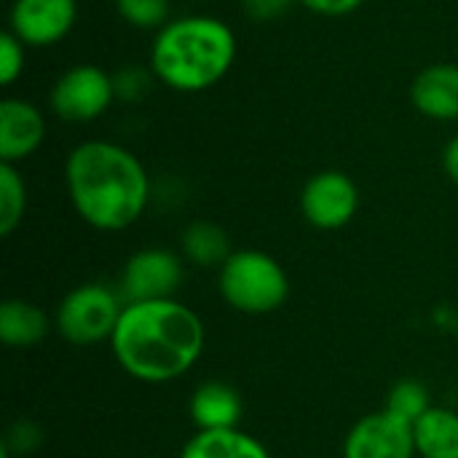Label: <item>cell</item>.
Listing matches in <instances>:
<instances>
[{"mask_svg":"<svg viewBox=\"0 0 458 458\" xmlns=\"http://www.w3.org/2000/svg\"><path fill=\"white\" fill-rule=\"evenodd\" d=\"M46 137L43 113L27 99L0 102V161L16 164L32 156Z\"/></svg>","mask_w":458,"mask_h":458,"instance_id":"cell-11","label":"cell"},{"mask_svg":"<svg viewBox=\"0 0 458 458\" xmlns=\"http://www.w3.org/2000/svg\"><path fill=\"white\" fill-rule=\"evenodd\" d=\"M188 413H191L196 432L239 429L242 394L225 381H204L196 386V392L188 403Z\"/></svg>","mask_w":458,"mask_h":458,"instance_id":"cell-12","label":"cell"},{"mask_svg":"<svg viewBox=\"0 0 458 458\" xmlns=\"http://www.w3.org/2000/svg\"><path fill=\"white\" fill-rule=\"evenodd\" d=\"M27 209V188L13 164L0 161V236H11Z\"/></svg>","mask_w":458,"mask_h":458,"instance_id":"cell-18","label":"cell"},{"mask_svg":"<svg viewBox=\"0 0 458 458\" xmlns=\"http://www.w3.org/2000/svg\"><path fill=\"white\" fill-rule=\"evenodd\" d=\"M298 3L322 16H346L362 5V0H298Z\"/></svg>","mask_w":458,"mask_h":458,"instance_id":"cell-24","label":"cell"},{"mask_svg":"<svg viewBox=\"0 0 458 458\" xmlns=\"http://www.w3.org/2000/svg\"><path fill=\"white\" fill-rule=\"evenodd\" d=\"M204 344L201 317L177 298L126 303L110 338L121 370L153 386L182 378L201 360Z\"/></svg>","mask_w":458,"mask_h":458,"instance_id":"cell-1","label":"cell"},{"mask_svg":"<svg viewBox=\"0 0 458 458\" xmlns=\"http://www.w3.org/2000/svg\"><path fill=\"white\" fill-rule=\"evenodd\" d=\"M182 255L188 263L199 268H220L231 255V239L228 233L209 220H196L182 231Z\"/></svg>","mask_w":458,"mask_h":458,"instance_id":"cell-17","label":"cell"},{"mask_svg":"<svg viewBox=\"0 0 458 458\" xmlns=\"http://www.w3.org/2000/svg\"><path fill=\"white\" fill-rule=\"evenodd\" d=\"M220 295L239 314L266 317L284 306L290 279L276 258L260 250H236L220 266Z\"/></svg>","mask_w":458,"mask_h":458,"instance_id":"cell-4","label":"cell"},{"mask_svg":"<svg viewBox=\"0 0 458 458\" xmlns=\"http://www.w3.org/2000/svg\"><path fill=\"white\" fill-rule=\"evenodd\" d=\"M236 59L233 30L215 16H182L161 27L150 48L153 75L174 91H204L225 78Z\"/></svg>","mask_w":458,"mask_h":458,"instance_id":"cell-3","label":"cell"},{"mask_svg":"<svg viewBox=\"0 0 458 458\" xmlns=\"http://www.w3.org/2000/svg\"><path fill=\"white\" fill-rule=\"evenodd\" d=\"M40 443H43L40 427H38L35 421L21 419V421H13V424L8 427V432H5L0 448H3L8 456H27V454H32V451H38Z\"/></svg>","mask_w":458,"mask_h":458,"instance_id":"cell-21","label":"cell"},{"mask_svg":"<svg viewBox=\"0 0 458 458\" xmlns=\"http://www.w3.org/2000/svg\"><path fill=\"white\" fill-rule=\"evenodd\" d=\"M413 427L392 416L389 411H376L362 416L344 440V458H413Z\"/></svg>","mask_w":458,"mask_h":458,"instance_id":"cell-9","label":"cell"},{"mask_svg":"<svg viewBox=\"0 0 458 458\" xmlns=\"http://www.w3.org/2000/svg\"><path fill=\"white\" fill-rule=\"evenodd\" d=\"M443 166H445L448 177L458 185V137H454V140L448 142V148H445V153H443Z\"/></svg>","mask_w":458,"mask_h":458,"instance_id":"cell-25","label":"cell"},{"mask_svg":"<svg viewBox=\"0 0 458 458\" xmlns=\"http://www.w3.org/2000/svg\"><path fill=\"white\" fill-rule=\"evenodd\" d=\"M411 99L419 113L437 121L458 118V67L440 62L421 70L411 86Z\"/></svg>","mask_w":458,"mask_h":458,"instance_id":"cell-13","label":"cell"},{"mask_svg":"<svg viewBox=\"0 0 458 458\" xmlns=\"http://www.w3.org/2000/svg\"><path fill=\"white\" fill-rule=\"evenodd\" d=\"M115 97V81L97 64H75L51 89V107L59 118L86 123L99 118Z\"/></svg>","mask_w":458,"mask_h":458,"instance_id":"cell-6","label":"cell"},{"mask_svg":"<svg viewBox=\"0 0 458 458\" xmlns=\"http://www.w3.org/2000/svg\"><path fill=\"white\" fill-rule=\"evenodd\" d=\"M123 306L126 303L121 293L110 290L107 284H78L56 306L54 327L72 346H97L113 338Z\"/></svg>","mask_w":458,"mask_h":458,"instance_id":"cell-5","label":"cell"},{"mask_svg":"<svg viewBox=\"0 0 458 458\" xmlns=\"http://www.w3.org/2000/svg\"><path fill=\"white\" fill-rule=\"evenodd\" d=\"M64 180L78 217L97 231L115 233L134 225L150 201L142 161L115 142H81L67 158Z\"/></svg>","mask_w":458,"mask_h":458,"instance_id":"cell-2","label":"cell"},{"mask_svg":"<svg viewBox=\"0 0 458 458\" xmlns=\"http://www.w3.org/2000/svg\"><path fill=\"white\" fill-rule=\"evenodd\" d=\"M432 408V400H429V389L416 381V378H403L397 381L389 394H386V405L384 411H389L392 416H397L400 421L405 424H416L427 411Z\"/></svg>","mask_w":458,"mask_h":458,"instance_id":"cell-19","label":"cell"},{"mask_svg":"<svg viewBox=\"0 0 458 458\" xmlns=\"http://www.w3.org/2000/svg\"><path fill=\"white\" fill-rule=\"evenodd\" d=\"M360 207V191L344 172L327 169L314 174L301 191V212L319 231L344 228Z\"/></svg>","mask_w":458,"mask_h":458,"instance_id":"cell-8","label":"cell"},{"mask_svg":"<svg viewBox=\"0 0 458 458\" xmlns=\"http://www.w3.org/2000/svg\"><path fill=\"white\" fill-rule=\"evenodd\" d=\"M51 330L46 311L30 301L8 298L0 303V341L11 349L38 346Z\"/></svg>","mask_w":458,"mask_h":458,"instance_id":"cell-14","label":"cell"},{"mask_svg":"<svg viewBox=\"0 0 458 458\" xmlns=\"http://www.w3.org/2000/svg\"><path fill=\"white\" fill-rule=\"evenodd\" d=\"M75 0H13L11 32L24 46H54L75 24Z\"/></svg>","mask_w":458,"mask_h":458,"instance_id":"cell-10","label":"cell"},{"mask_svg":"<svg viewBox=\"0 0 458 458\" xmlns=\"http://www.w3.org/2000/svg\"><path fill=\"white\" fill-rule=\"evenodd\" d=\"M121 19L140 30H156L169 24V0H115Z\"/></svg>","mask_w":458,"mask_h":458,"instance_id":"cell-20","label":"cell"},{"mask_svg":"<svg viewBox=\"0 0 458 458\" xmlns=\"http://www.w3.org/2000/svg\"><path fill=\"white\" fill-rule=\"evenodd\" d=\"M182 284V260L172 250L145 247L134 252L121 271L123 303L166 301L174 298Z\"/></svg>","mask_w":458,"mask_h":458,"instance_id":"cell-7","label":"cell"},{"mask_svg":"<svg viewBox=\"0 0 458 458\" xmlns=\"http://www.w3.org/2000/svg\"><path fill=\"white\" fill-rule=\"evenodd\" d=\"M413 443L421 458H458V413L429 408L413 424Z\"/></svg>","mask_w":458,"mask_h":458,"instance_id":"cell-16","label":"cell"},{"mask_svg":"<svg viewBox=\"0 0 458 458\" xmlns=\"http://www.w3.org/2000/svg\"><path fill=\"white\" fill-rule=\"evenodd\" d=\"M24 70V43L11 32L5 30L0 35V83L3 86H11Z\"/></svg>","mask_w":458,"mask_h":458,"instance_id":"cell-22","label":"cell"},{"mask_svg":"<svg viewBox=\"0 0 458 458\" xmlns=\"http://www.w3.org/2000/svg\"><path fill=\"white\" fill-rule=\"evenodd\" d=\"M180 458H271L266 445L242 432V429H223V432H196Z\"/></svg>","mask_w":458,"mask_h":458,"instance_id":"cell-15","label":"cell"},{"mask_svg":"<svg viewBox=\"0 0 458 458\" xmlns=\"http://www.w3.org/2000/svg\"><path fill=\"white\" fill-rule=\"evenodd\" d=\"M293 0H244V11L255 21H274L290 11Z\"/></svg>","mask_w":458,"mask_h":458,"instance_id":"cell-23","label":"cell"}]
</instances>
